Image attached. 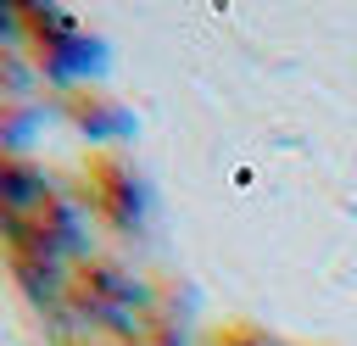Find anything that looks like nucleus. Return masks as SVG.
<instances>
[{"label": "nucleus", "mask_w": 357, "mask_h": 346, "mask_svg": "<svg viewBox=\"0 0 357 346\" xmlns=\"http://www.w3.org/2000/svg\"><path fill=\"white\" fill-rule=\"evenodd\" d=\"M61 112H67V123H73L78 134H89V140H128V134H134V112H128L112 89H100V84L67 89V95H61Z\"/></svg>", "instance_id": "5"}, {"label": "nucleus", "mask_w": 357, "mask_h": 346, "mask_svg": "<svg viewBox=\"0 0 357 346\" xmlns=\"http://www.w3.org/2000/svg\"><path fill=\"white\" fill-rule=\"evenodd\" d=\"M28 67L61 89H84L100 78V39L56 6H28Z\"/></svg>", "instance_id": "1"}, {"label": "nucleus", "mask_w": 357, "mask_h": 346, "mask_svg": "<svg viewBox=\"0 0 357 346\" xmlns=\"http://www.w3.org/2000/svg\"><path fill=\"white\" fill-rule=\"evenodd\" d=\"M73 346H145V340H139V335H95V340L84 335V340H73Z\"/></svg>", "instance_id": "9"}, {"label": "nucleus", "mask_w": 357, "mask_h": 346, "mask_svg": "<svg viewBox=\"0 0 357 346\" xmlns=\"http://www.w3.org/2000/svg\"><path fill=\"white\" fill-rule=\"evenodd\" d=\"M45 195H50L45 167H33L28 156L0 151V218H22V212H33Z\"/></svg>", "instance_id": "7"}, {"label": "nucleus", "mask_w": 357, "mask_h": 346, "mask_svg": "<svg viewBox=\"0 0 357 346\" xmlns=\"http://www.w3.org/2000/svg\"><path fill=\"white\" fill-rule=\"evenodd\" d=\"M201 346H284L273 329H262L257 318H229V324H218Z\"/></svg>", "instance_id": "8"}, {"label": "nucleus", "mask_w": 357, "mask_h": 346, "mask_svg": "<svg viewBox=\"0 0 357 346\" xmlns=\"http://www.w3.org/2000/svg\"><path fill=\"white\" fill-rule=\"evenodd\" d=\"M6 268L33 301H61L73 290V262H61V257H50L28 240H6Z\"/></svg>", "instance_id": "6"}, {"label": "nucleus", "mask_w": 357, "mask_h": 346, "mask_svg": "<svg viewBox=\"0 0 357 346\" xmlns=\"http://www.w3.org/2000/svg\"><path fill=\"white\" fill-rule=\"evenodd\" d=\"M73 301H78L89 318H100L112 335H139L134 313L145 307V285L134 279L128 262L95 257V251H89L84 262H73Z\"/></svg>", "instance_id": "2"}, {"label": "nucleus", "mask_w": 357, "mask_h": 346, "mask_svg": "<svg viewBox=\"0 0 357 346\" xmlns=\"http://www.w3.org/2000/svg\"><path fill=\"white\" fill-rule=\"evenodd\" d=\"M84 201L100 223H112L123 234L145 223V179L123 151H95L84 162Z\"/></svg>", "instance_id": "3"}, {"label": "nucleus", "mask_w": 357, "mask_h": 346, "mask_svg": "<svg viewBox=\"0 0 357 346\" xmlns=\"http://www.w3.org/2000/svg\"><path fill=\"white\" fill-rule=\"evenodd\" d=\"M0 234L6 240H28V246H39V251H50L61 262H84L89 257L84 251V206H73L56 190L33 212H22V218H0Z\"/></svg>", "instance_id": "4"}]
</instances>
